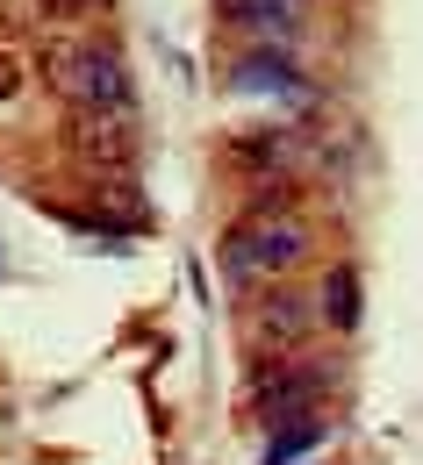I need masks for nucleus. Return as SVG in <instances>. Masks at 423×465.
Segmentation results:
<instances>
[{"label": "nucleus", "mask_w": 423, "mask_h": 465, "mask_svg": "<svg viewBox=\"0 0 423 465\" xmlns=\"http://www.w3.org/2000/svg\"><path fill=\"white\" fill-rule=\"evenodd\" d=\"M216 7H223L230 22H266V29H280V22H287V7H280V0H216Z\"/></svg>", "instance_id": "obj_6"}, {"label": "nucleus", "mask_w": 423, "mask_h": 465, "mask_svg": "<svg viewBox=\"0 0 423 465\" xmlns=\"http://www.w3.org/2000/svg\"><path fill=\"white\" fill-rule=\"evenodd\" d=\"M323 315H330L337 330H352V315H359V280H352V265L330 272V287H323Z\"/></svg>", "instance_id": "obj_5"}, {"label": "nucleus", "mask_w": 423, "mask_h": 465, "mask_svg": "<svg viewBox=\"0 0 423 465\" xmlns=\"http://www.w3.org/2000/svg\"><path fill=\"white\" fill-rule=\"evenodd\" d=\"M308 251H316V236H308L302 215H273V223H237V230L223 236V265L237 272V280H258V272H295Z\"/></svg>", "instance_id": "obj_2"}, {"label": "nucleus", "mask_w": 423, "mask_h": 465, "mask_svg": "<svg viewBox=\"0 0 423 465\" xmlns=\"http://www.w3.org/2000/svg\"><path fill=\"white\" fill-rule=\"evenodd\" d=\"M108 0H44V15H101Z\"/></svg>", "instance_id": "obj_7"}, {"label": "nucleus", "mask_w": 423, "mask_h": 465, "mask_svg": "<svg viewBox=\"0 0 423 465\" xmlns=\"http://www.w3.org/2000/svg\"><path fill=\"white\" fill-rule=\"evenodd\" d=\"M7 94H15V72H7V58H0V101H7Z\"/></svg>", "instance_id": "obj_8"}, {"label": "nucleus", "mask_w": 423, "mask_h": 465, "mask_svg": "<svg viewBox=\"0 0 423 465\" xmlns=\"http://www.w3.org/2000/svg\"><path fill=\"white\" fill-rule=\"evenodd\" d=\"M65 151L101 165V173H122L136 158V115H94V108H72L65 122Z\"/></svg>", "instance_id": "obj_3"}, {"label": "nucleus", "mask_w": 423, "mask_h": 465, "mask_svg": "<svg viewBox=\"0 0 423 465\" xmlns=\"http://www.w3.org/2000/svg\"><path fill=\"white\" fill-rule=\"evenodd\" d=\"M308 322H316V301L308 293H258L251 301V337L266 351H287L295 337H308Z\"/></svg>", "instance_id": "obj_4"}, {"label": "nucleus", "mask_w": 423, "mask_h": 465, "mask_svg": "<svg viewBox=\"0 0 423 465\" xmlns=\"http://www.w3.org/2000/svg\"><path fill=\"white\" fill-rule=\"evenodd\" d=\"M51 86L65 94V108H94V115H136V94H129V72L116 51L101 44H65L44 58Z\"/></svg>", "instance_id": "obj_1"}]
</instances>
